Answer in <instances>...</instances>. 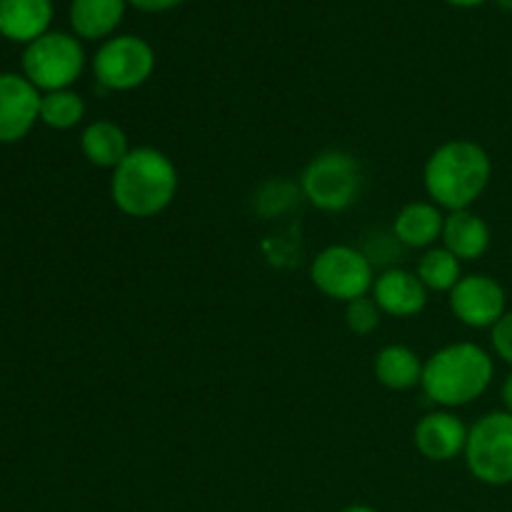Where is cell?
<instances>
[{"label":"cell","instance_id":"cb8c5ba5","mask_svg":"<svg viewBox=\"0 0 512 512\" xmlns=\"http://www.w3.org/2000/svg\"><path fill=\"white\" fill-rule=\"evenodd\" d=\"M500 398H503V405L508 413H512V373L505 378L503 388H500Z\"/></svg>","mask_w":512,"mask_h":512},{"label":"cell","instance_id":"6da1fadb","mask_svg":"<svg viewBox=\"0 0 512 512\" xmlns=\"http://www.w3.org/2000/svg\"><path fill=\"white\" fill-rule=\"evenodd\" d=\"M493 160L475 140H448L430 153L423 170L425 193L440 210H470L488 190Z\"/></svg>","mask_w":512,"mask_h":512},{"label":"cell","instance_id":"8992f818","mask_svg":"<svg viewBox=\"0 0 512 512\" xmlns=\"http://www.w3.org/2000/svg\"><path fill=\"white\" fill-rule=\"evenodd\" d=\"M85 68L83 45L68 33H45L23 53V73L45 93L68 90Z\"/></svg>","mask_w":512,"mask_h":512},{"label":"cell","instance_id":"4fadbf2b","mask_svg":"<svg viewBox=\"0 0 512 512\" xmlns=\"http://www.w3.org/2000/svg\"><path fill=\"white\" fill-rule=\"evenodd\" d=\"M53 0H0V35L15 43H33L48 33Z\"/></svg>","mask_w":512,"mask_h":512},{"label":"cell","instance_id":"3957f363","mask_svg":"<svg viewBox=\"0 0 512 512\" xmlns=\"http://www.w3.org/2000/svg\"><path fill=\"white\" fill-rule=\"evenodd\" d=\"M495 378L493 355L478 343H453L430 355L420 388L445 410L465 408L488 393Z\"/></svg>","mask_w":512,"mask_h":512},{"label":"cell","instance_id":"484cf974","mask_svg":"<svg viewBox=\"0 0 512 512\" xmlns=\"http://www.w3.org/2000/svg\"><path fill=\"white\" fill-rule=\"evenodd\" d=\"M343 512H378V510H373L370 505H350V508H345Z\"/></svg>","mask_w":512,"mask_h":512},{"label":"cell","instance_id":"7a4b0ae2","mask_svg":"<svg viewBox=\"0 0 512 512\" xmlns=\"http://www.w3.org/2000/svg\"><path fill=\"white\" fill-rule=\"evenodd\" d=\"M178 168L158 148H133L110 175V198L128 218H155L178 195Z\"/></svg>","mask_w":512,"mask_h":512},{"label":"cell","instance_id":"d4e9b609","mask_svg":"<svg viewBox=\"0 0 512 512\" xmlns=\"http://www.w3.org/2000/svg\"><path fill=\"white\" fill-rule=\"evenodd\" d=\"M448 3L458 5V8H475V5H483L488 3V0H448Z\"/></svg>","mask_w":512,"mask_h":512},{"label":"cell","instance_id":"30bf717a","mask_svg":"<svg viewBox=\"0 0 512 512\" xmlns=\"http://www.w3.org/2000/svg\"><path fill=\"white\" fill-rule=\"evenodd\" d=\"M40 90L25 75L0 73V143H18L40 120Z\"/></svg>","mask_w":512,"mask_h":512},{"label":"cell","instance_id":"52a82bcc","mask_svg":"<svg viewBox=\"0 0 512 512\" xmlns=\"http://www.w3.org/2000/svg\"><path fill=\"white\" fill-rule=\"evenodd\" d=\"M310 280L330 300L353 303L373 293L375 273L370 260L353 245H330L310 265Z\"/></svg>","mask_w":512,"mask_h":512},{"label":"cell","instance_id":"e0dca14e","mask_svg":"<svg viewBox=\"0 0 512 512\" xmlns=\"http://www.w3.org/2000/svg\"><path fill=\"white\" fill-rule=\"evenodd\" d=\"M423 360L418 358L415 350L408 345H385L378 355H375V378L383 388L403 393V390H413L423 380Z\"/></svg>","mask_w":512,"mask_h":512},{"label":"cell","instance_id":"4316f807","mask_svg":"<svg viewBox=\"0 0 512 512\" xmlns=\"http://www.w3.org/2000/svg\"><path fill=\"white\" fill-rule=\"evenodd\" d=\"M498 3H500V5H503V8H505V10H512V0H498Z\"/></svg>","mask_w":512,"mask_h":512},{"label":"cell","instance_id":"7c38bea8","mask_svg":"<svg viewBox=\"0 0 512 512\" xmlns=\"http://www.w3.org/2000/svg\"><path fill=\"white\" fill-rule=\"evenodd\" d=\"M370 298L378 303L383 315L413 318V315L423 313L425 305H428V288L410 270L393 268L375 278Z\"/></svg>","mask_w":512,"mask_h":512},{"label":"cell","instance_id":"ac0fdd59","mask_svg":"<svg viewBox=\"0 0 512 512\" xmlns=\"http://www.w3.org/2000/svg\"><path fill=\"white\" fill-rule=\"evenodd\" d=\"M125 13V0H73L70 23L85 40H98L113 33Z\"/></svg>","mask_w":512,"mask_h":512},{"label":"cell","instance_id":"2e32d148","mask_svg":"<svg viewBox=\"0 0 512 512\" xmlns=\"http://www.w3.org/2000/svg\"><path fill=\"white\" fill-rule=\"evenodd\" d=\"M80 150L95 168L115 170L133 148L128 145V135L118 123L95 120L80 133Z\"/></svg>","mask_w":512,"mask_h":512},{"label":"cell","instance_id":"603a6c76","mask_svg":"<svg viewBox=\"0 0 512 512\" xmlns=\"http://www.w3.org/2000/svg\"><path fill=\"white\" fill-rule=\"evenodd\" d=\"M128 3H133L140 10H148V13H160V10H170L185 3V0H128Z\"/></svg>","mask_w":512,"mask_h":512},{"label":"cell","instance_id":"d6986e66","mask_svg":"<svg viewBox=\"0 0 512 512\" xmlns=\"http://www.w3.org/2000/svg\"><path fill=\"white\" fill-rule=\"evenodd\" d=\"M415 275L428 288V293H450L463 278V263L448 248L435 245L425 250L423 258L418 260Z\"/></svg>","mask_w":512,"mask_h":512},{"label":"cell","instance_id":"ffe728a7","mask_svg":"<svg viewBox=\"0 0 512 512\" xmlns=\"http://www.w3.org/2000/svg\"><path fill=\"white\" fill-rule=\"evenodd\" d=\"M85 118V103L73 90L45 93L40 100V120L53 130H70Z\"/></svg>","mask_w":512,"mask_h":512},{"label":"cell","instance_id":"9c48e42d","mask_svg":"<svg viewBox=\"0 0 512 512\" xmlns=\"http://www.w3.org/2000/svg\"><path fill=\"white\" fill-rule=\"evenodd\" d=\"M450 310L463 325L475 330L493 328L508 313V293L495 278L483 273L463 275L448 293Z\"/></svg>","mask_w":512,"mask_h":512},{"label":"cell","instance_id":"277c9868","mask_svg":"<svg viewBox=\"0 0 512 512\" xmlns=\"http://www.w3.org/2000/svg\"><path fill=\"white\" fill-rule=\"evenodd\" d=\"M465 463L480 483L493 488L512 483V413L495 410L470 428Z\"/></svg>","mask_w":512,"mask_h":512},{"label":"cell","instance_id":"ba28073f","mask_svg":"<svg viewBox=\"0 0 512 512\" xmlns=\"http://www.w3.org/2000/svg\"><path fill=\"white\" fill-rule=\"evenodd\" d=\"M155 53L143 38L118 35L105 40L93 58L95 80L105 90H135L153 75Z\"/></svg>","mask_w":512,"mask_h":512},{"label":"cell","instance_id":"5b68a950","mask_svg":"<svg viewBox=\"0 0 512 512\" xmlns=\"http://www.w3.org/2000/svg\"><path fill=\"white\" fill-rule=\"evenodd\" d=\"M300 185L310 205L325 213H340L358 200L363 173L350 153L328 150L310 160Z\"/></svg>","mask_w":512,"mask_h":512},{"label":"cell","instance_id":"8fae6325","mask_svg":"<svg viewBox=\"0 0 512 512\" xmlns=\"http://www.w3.org/2000/svg\"><path fill=\"white\" fill-rule=\"evenodd\" d=\"M470 428L450 410H433L415 425V448L433 463H450L465 455Z\"/></svg>","mask_w":512,"mask_h":512},{"label":"cell","instance_id":"5bb4252c","mask_svg":"<svg viewBox=\"0 0 512 512\" xmlns=\"http://www.w3.org/2000/svg\"><path fill=\"white\" fill-rule=\"evenodd\" d=\"M443 248H448L460 263L483 258L490 248V225L473 210H455L445 215Z\"/></svg>","mask_w":512,"mask_h":512},{"label":"cell","instance_id":"9a60e30c","mask_svg":"<svg viewBox=\"0 0 512 512\" xmlns=\"http://www.w3.org/2000/svg\"><path fill=\"white\" fill-rule=\"evenodd\" d=\"M445 215L430 200H415L400 208L398 218H395V238L403 245L415 250L435 248L440 238H443Z\"/></svg>","mask_w":512,"mask_h":512},{"label":"cell","instance_id":"7402d4cb","mask_svg":"<svg viewBox=\"0 0 512 512\" xmlns=\"http://www.w3.org/2000/svg\"><path fill=\"white\" fill-rule=\"evenodd\" d=\"M490 343H493L495 355L512 368V310H508V313L490 328Z\"/></svg>","mask_w":512,"mask_h":512},{"label":"cell","instance_id":"44dd1931","mask_svg":"<svg viewBox=\"0 0 512 512\" xmlns=\"http://www.w3.org/2000/svg\"><path fill=\"white\" fill-rule=\"evenodd\" d=\"M380 308L378 303H375L370 295H365V298H358L353 300V303L345 305V323H348L350 333L360 335V338H365V335L375 333L380 325Z\"/></svg>","mask_w":512,"mask_h":512}]
</instances>
